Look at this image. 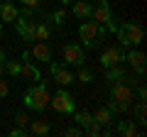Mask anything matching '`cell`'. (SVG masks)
<instances>
[{"mask_svg": "<svg viewBox=\"0 0 147 137\" xmlns=\"http://www.w3.org/2000/svg\"><path fill=\"white\" fill-rule=\"evenodd\" d=\"M132 100H135V88L127 81H115L110 86V100H108L110 113H127L132 108Z\"/></svg>", "mask_w": 147, "mask_h": 137, "instance_id": "1", "label": "cell"}, {"mask_svg": "<svg viewBox=\"0 0 147 137\" xmlns=\"http://www.w3.org/2000/svg\"><path fill=\"white\" fill-rule=\"evenodd\" d=\"M49 91H47V83H44L42 79H39V83L37 86H30V88L25 91V95H22V103H25V108H30V110H37L42 113L49 108Z\"/></svg>", "mask_w": 147, "mask_h": 137, "instance_id": "2", "label": "cell"}, {"mask_svg": "<svg viewBox=\"0 0 147 137\" xmlns=\"http://www.w3.org/2000/svg\"><path fill=\"white\" fill-rule=\"evenodd\" d=\"M115 34L120 39V47H137L145 39V30L140 22H123V25H118Z\"/></svg>", "mask_w": 147, "mask_h": 137, "instance_id": "3", "label": "cell"}, {"mask_svg": "<svg viewBox=\"0 0 147 137\" xmlns=\"http://www.w3.org/2000/svg\"><path fill=\"white\" fill-rule=\"evenodd\" d=\"M103 34H105V27L103 25H96L93 20H86V22H81V27H79V37H81V42H84V47H96V44L103 39Z\"/></svg>", "mask_w": 147, "mask_h": 137, "instance_id": "4", "label": "cell"}, {"mask_svg": "<svg viewBox=\"0 0 147 137\" xmlns=\"http://www.w3.org/2000/svg\"><path fill=\"white\" fill-rule=\"evenodd\" d=\"M49 108H54L57 113H64V115H71L74 108H76V100H74L71 93H66L64 88H59L54 93V98H49Z\"/></svg>", "mask_w": 147, "mask_h": 137, "instance_id": "5", "label": "cell"}, {"mask_svg": "<svg viewBox=\"0 0 147 137\" xmlns=\"http://www.w3.org/2000/svg\"><path fill=\"white\" fill-rule=\"evenodd\" d=\"M64 66H84L86 64V54H84V49L81 47H76V44H66L64 47Z\"/></svg>", "mask_w": 147, "mask_h": 137, "instance_id": "6", "label": "cell"}, {"mask_svg": "<svg viewBox=\"0 0 147 137\" xmlns=\"http://www.w3.org/2000/svg\"><path fill=\"white\" fill-rule=\"evenodd\" d=\"M49 74L54 76V81H57L59 86H69V83H74V74L69 71L66 66H64L61 61H59V64L49 61Z\"/></svg>", "mask_w": 147, "mask_h": 137, "instance_id": "7", "label": "cell"}, {"mask_svg": "<svg viewBox=\"0 0 147 137\" xmlns=\"http://www.w3.org/2000/svg\"><path fill=\"white\" fill-rule=\"evenodd\" d=\"M17 30V34H20L25 42H34V22H30V17L25 15H17V20L12 22Z\"/></svg>", "mask_w": 147, "mask_h": 137, "instance_id": "8", "label": "cell"}, {"mask_svg": "<svg viewBox=\"0 0 147 137\" xmlns=\"http://www.w3.org/2000/svg\"><path fill=\"white\" fill-rule=\"evenodd\" d=\"M110 17H113V10H110V5L105 3V0H98V3H96V7L91 10V20H93L96 25H105Z\"/></svg>", "mask_w": 147, "mask_h": 137, "instance_id": "9", "label": "cell"}, {"mask_svg": "<svg viewBox=\"0 0 147 137\" xmlns=\"http://www.w3.org/2000/svg\"><path fill=\"white\" fill-rule=\"evenodd\" d=\"M125 61L132 66V71H135L137 76H145V54H142L140 49H130V52H125Z\"/></svg>", "mask_w": 147, "mask_h": 137, "instance_id": "10", "label": "cell"}, {"mask_svg": "<svg viewBox=\"0 0 147 137\" xmlns=\"http://www.w3.org/2000/svg\"><path fill=\"white\" fill-rule=\"evenodd\" d=\"M30 59V52H25L22 54V66H20V76L22 79H27V81H39L42 79V74H39V68L34 66L32 61H27Z\"/></svg>", "mask_w": 147, "mask_h": 137, "instance_id": "11", "label": "cell"}, {"mask_svg": "<svg viewBox=\"0 0 147 137\" xmlns=\"http://www.w3.org/2000/svg\"><path fill=\"white\" fill-rule=\"evenodd\" d=\"M120 61H125V52L123 49H105L103 54H100V66L103 68H108V66H115V64H120Z\"/></svg>", "mask_w": 147, "mask_h": 137, "instance_id": "12", "label": "cell"}, {"mask_svg": "<svg viewBox=\"0 0 147 137\" xmlns=\"http://www.w3.org/2000/svg\"><path fill=\"white\" fill-rule=\"evenodd\" d=\"M30 56H34L37 61H47V64H49L54 54H52V49H49V44H47V42H37L34 47L30 49Z\"/></svg>", "mask_w": 147, "mask_h": 137, "instance_id": "13", "label": "cell"}, {"mask_svg": "<svg viewBox=\"0 0 147 137\" xmlns=\"http://www.w3.org/2000/svg\"><path fill=\"white\" fill-rule=\"evenodd\" d=\"M30 125V135H34V137H47L49 132H52V122L49 120H30L27 122Z\"/></svg>", "mask_w": 147, "mask_h": 137, "instance_id": "14", "label": "cell"}, {"mask_svg": "<svg viewBox=\"0 0 147 137\" xmlns=\"http://www.w3.org/2000/svg\"><path fill=\"white\" fill-rule=\"evenodd\" d=\"M17 15H20V10L12 5V0H3L0 3V20L3 22H15Z\"/></svg>", "mask_w": 147, "mask_h": 137, "instance_id": "15", "label": "cell"}, {"mask_svg": "<svg viewBox=\"0 0 147 137\" xmlns=\"http://www.w3.org/2000/svg\"><path fill=\"white\" fill-rule=\"evenodd\" d=\"M74 5V15L79 17V20H91V10H93V5H91L88 0H76V3H71Z\"/></svg>", "mask_w": 147, "mask_h": 137, "instance_id": "16", "label": "cell"}, {"mask_svg": "<svg viewBox=\"0 0 147 137\" xmlns=\"http://www.w3.org/2000/svg\"><path fill=\"white\" fill-rule=\"evenodd\" d=\"M127 76H125V71H123L120 66H108L105 68V81H110V83H115V81H125Z\"/></svg>", "mask_w": 147, "mask_h": 137, "instance_id": "17", "label": "cell"}, {"mask_svg": "<svg viewBox=\"0 0 147 137\" xmlns=\"http://www.w3.org/2000/svg\"><path fill=\"white\" fill-rule=\"evenodd\" d=\"M93 120L98 122V125H110V122H113V113H110V108H98V110L93 113Z\"/></svg>", "mask_w": 147, "mask_h": 137, "instance_id": "18", "label": "cell"}, {"mask_svg": "<svg viewBox=\"0 0 147 137\" xmlns=\"http://www.w3.org/2000/svg\"><path fill=\"white\" fill-rule=\"evenodd\" d=\"M118 135H123V137H135V135H137L135 122H130V120H120V122H118Z\"/></svg>", "mask_w": 147, "mask_h": 137, "instance_id": "19", "label": "cell"}, {"mask_svg": "<svg viewBox=\"0 0 147 137\" xmlns=\"http://www.w3.org/2000/svg\"><path fill=\"white\" fill-rule=\"evenodd\" d=\"M49 39V25L47 22H37L34 25V42H47Z\"/></svg>", "mask_w": 147, "mask_h": 137, "instance_id": "20", "label": "cell"}, {"mask_svg": "<svg viewBox=\"0 0 147 137\" xmlns=\"http://www.w3.org/2000/svg\"><path fill=\"white\" fill-rule=\"evenodd\" d=\"M64 20H66V10H64V7H57V10H52L47 15L49 25H64Z\"/></svg>", "mask_w": 147, "mask_h": 137, "instance_id": "21", "label": "cell"}, {"mask_svg": "<svg viewBox=\"0 0 147 137\" xmlns=\"http://www.w3.org/2000/svg\"><path fill=\"white\" fill-rule=\"evenodd\" d=\"M71 115H74V122H76V125H81V127H86V125H91V122H93V115H91V113H76V110H74Z\"/></svg>", "mask_w": 147, "mask_h": 137, "instance_id": "22", "label": "cell"}, {"mask_svg": "<svg viewBox=\"0 0 147 137\" xmlns=\"http://www.w3.org/2000/svg\"><path fill=\"white\" fill-rule=\"evenodd\" d=\"M135 118H137V122H142V125L147 122V100H137V108H135Z\"/></svg>", "mask_w": 147, "mask_h": 137, "instance_id": "23", "label": "cell"}, {"mask_svg": "<svg viewBox=\"0 0 147 137\" xmlns=\"http://www.w3.org/2000/svg\"><path fill=\"white\" fill-rule=\"evenodd\" d=\"M76 81H81V83H91V81H93V74H91L86 66H79V76H76Z\"/></svg>", "mask_w": 147, "mask_h": 137, "instance_id": "24", "label": "cell"}, {"mask_svg": "<svg viewBox=\"0 0 147 137\" xmlns=\"http://www.w3.org/2000/svg\"><path fill=\"white\" fill-rule=\"evenodd\" d=\"M20 66H22V61H5V74L20 76Z\"/></svg>", "mask_w": 147, "mask_h": 137, "instance_id": "25", "label": "cell"}, {"mask_svg": "<svg viewBox=\"0 0 147 137\" xmlns=\"http://www.w3.org/2000/svg\"><path fill=\"white\" fill-rule=\"evenodd\" d=\"M84 135H88V137H98V135H100V125L93 120L91 125H86V127H84Z\"/></svg>", "mask_w": 147, "mask_h": 137, "instance_id": "26", "label": "cell"}, {"mask_svg": "<svg viewBox=\"0 0 147 137\" xmlns=\"http://www.w3.org/2000/svg\"><path fill=\"white\" fill-rule=\"evenodd\" d=\"M27 122H30V115H27L25 110H17V113H15V125L27 127Z\"/></svg>", "mask_w": 147, "mask_h": 137, "instance_id": "27", "label": "cell"}, {"mask_svg": "<svg viewBox=\"0 0 147 137\" xmlns=\"http://www.w3.org/2000/svg\"><path fill=\"white\" fill-rule=\"evenodd\" d=\"M25 135H30V132H27V127H22V125H17V127L10 130V137H25Z\"/></svg>", "mask_w": 147, "mask_h": 137, "instance_id": "28", "label": "cell"}, {"mask_svg": "<svg viewBox=\"0 0 147 137\" xmlns=\"http://www.w3.org/2000/svg\"><path fill=\"white\" fill-rule=\"evenodd\" d=\"M7 93H10V86H7V81H3V76H0V98H5Z\"/></svg>", "mask_w": 147, "mask_h": 137, "instance_id": "29", "label": "cell"}, {"mask_svg": "<svg viewBox=\"0 0 147 137\" xmlns=\"http://www.w3.org/2000/svg\"><path fill=\"white\" fill-rule=\"evenodd\" d=\"M66 135H69V137H81V135H84V130L74 125V127H69V130H66Z\"/></svg>", "mask_w": 147, "mask_h": 137, "instance_id": "30", "label": "cell"}, {"mask_svg": "<svg viewBox=\"0 0 147 137\" xmlns=\"http://www.w3.org/2000/svg\"><path fill=\"white\" fill-rule=\"evenodd\" d=\"M20 3L25 7H30V10H37V7H39V0H20Z\"/></svg>", "mask_w": 147, "mask_h": 137, "instance_id": "31", "label": "cell"}, {"mask_svg": "<svg viewBox=\"0 0 147 137\" xmlns=\"http://www.w3.org/2000/svg\"><path fill=\"white\" fill-rule=\"evenodd\" d=\"M135 95H137V100H147V88H145V83L137 88V93H135Z\"/></svg>", "mask_w": 147, "mask_h": 137, "instance_id": "32", "label": "cell"}, {"mask_svg": "<svg viewBox=\"0 0 147 137\" xmlns=\"http://www.w3.org/2000/svg\"><path fill=\"white\" fill-rule=\"evenodd\" d=\"M5 61H7V59H5V52H0V76L5 74Z\"/></svg>", "mask_w": 147, "mask_h": 137, "instance_id": "33", "label": "cell"}, {"mask_svg": "<svg viewBox=\"0 0 147 137\" xmlns=\"http://www.w3.org/2000/svg\"><path fill=\"white\" fill-rule=\"evenodd\" d=\"M61 3L64 5H71V3H76V0H61Z\"/></svg>", "mask_w": 147, "mask_h": 137, "instance_id": "34", "label": "cell"}, {"mask_svg": "<svg viewBox=\"0 0 147 137\" xmlns=\"http://www.w3.org/2000/svg\"><path fill=\"white\" fill-rule=\"evenodd\" d=\"M0 37H3V22H0Z\"/></svg>", "mask_w": 147, "mask_h": 137, "instance_id": "35", "label": "cell"}, {"mask_svg": "<svg viewBox=\"0 0 147 137\" xmlns=\"http://www.w3.org/2000/svg\"><path fill=\"white\" fill-rule=\"evenodd\" d=\"M93 3H98V0H93Z\"/></svg>", "mask_w": 147, "mask_h": 137, "instance_id": "36", "label": "cell"}]
</instances>
